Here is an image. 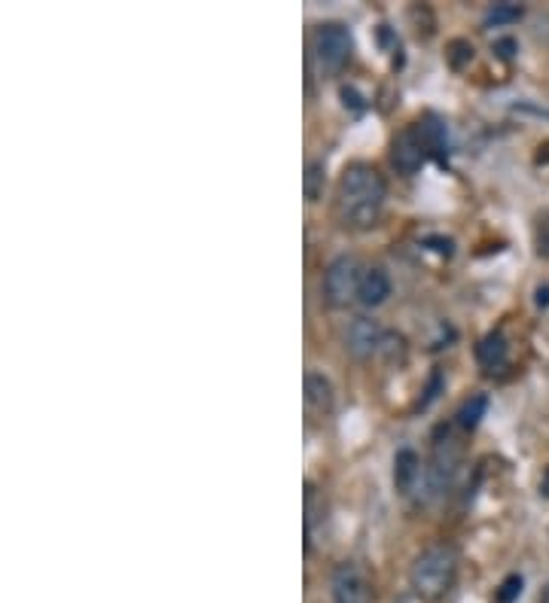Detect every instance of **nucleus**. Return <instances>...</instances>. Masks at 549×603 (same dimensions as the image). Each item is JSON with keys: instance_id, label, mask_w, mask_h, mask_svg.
I'll return each instance as SVG.
<instances>
[{"instance_id": "obj_1", "label": "nucleus", "mask_w": 549, "mask_h": 603, "mask_svg": "<svg viewBox=\"0 0 549 603\" xmlns=\"http://www.w3.org/2000/svg\"><path fill=\"white\" fill-rule=\"evenodd\" d=\"M385 205V180L372 165H348L336 187V214L348 229H370Z\"/></svg>"}, {"instance_id": "obj_2", "label": "nucleus", "mask_w": 549, "mask_h": 603, "mask_svg": "<svg viewBox=\"0 0 549 603\" xmlns=\"http://www.w3.org/2000/svg\"><path fill=\"white\" fill-rule=\"evenodd\" d=\"M458 576V555L452 546L439 542V546L424 549L412 564L409 582L412 591L419 594L421 600H443L448 589L455 585Z\"/></svg>"}, {"instance_id": "obj_3", "label": "nucleus", "mask_w": 549, "mask_h": 603, "mask_svg": "<svg viewBox=\"0 0 549 603\" xmlns=\"http://www.w3.org/2000/svg\"><path fill=\"white\" fill-rule=\"evenodd\" d=\"M352 31L339 22H327L314 31L312 40V53H314V64L321 67L323 73H339L345 71V64L352 62Z\"/></svg>"}, {"instance_id": "obj_4", "label": "nucleus", "mask_w": 549, "mask_h": 603, "mask_svg": "<svg viewBox=\"0 0 549 603\" xmlns=\"http://www.w3.org/2000/svg\"><path fill=\"white\" fill-rule=\"evenodd\" d=\"M363 268L357 263V256H336L323 272V296L332 308H345L357 299L361 290Z\"/></svg>"}, {"instance_id": "obj_5", "label": "nucleus", "mask_w": 549, "mask_h": 603, "mask_svg": "<svg viewBox=\"0 0 549 603\" xmlns=\"http://www.w3.org/2000/svg\"><path fill=\"white\" fill-rule=\"evenodd\" d=\"M428 156H430V147H428V140H424L419 122L397 134L394 144H390V165H394L400 174H406V177L419 174L424 162H428Z\"/></svg>"}, {"instance_id": "obj_6", "label": "nucleus", "mask_w": 549, "mask_h": 603, "mask_svg": "<svg viewBox=\"0 0 549 603\" xmlns=\"http://www.w3.org/2000/svg\"><path fill=\"white\" fill-rule=\"evenodd\" d=\"M332 600L336 603H372L370 576L354 560H345L332 570Z\"/></svg>"}, {"instance_id": "obj_7", "label": "nucleus", "mask_w": 549, "mask_h": 603, "mask_svg": "<svg viewBox=\"0 0 549 603\" xmlns=\"http://www.w3.org/2000/svg\"><path fill=\"white\" fill-rule=\"evenodd\" d=\"M388 332L381 330L379 321L372 317H354L345 330V350L357 359H370L372 354H379L385 348Z\"/></svg>"}, {"instance_id": "obj_8", "label": "nucleus", "mask_w": 549, "mask_h": 603, "mask_svg": "<svg viewBox=\"0 0 549 603\" xmlns=\"http://www.w3.org/2000/svg\"><path fill=\"white\" fill-rule=\"evenodd\" d=\"M461 464V445H458L455 436H446L434 445V460L428 466V484L430 491L448 488V482L455 479V469Z\"/></svg>"}, {"instance_id": "obj_9", "label": "nucleus", "mask_w": 549, "mask_h": 603, "mask_svg": "<svg viewBox=\"0 0 549 603\" xmlns=\"http://www.w3.org/2000/svg\"><path fill=\"white\" fill-rule=\"evenodd\" d=\"M388 296H390V278H388L385 268H379V265L363 268L361 290H357V302H361L363 308H379Z\"/></svg>"}, {"instance_id": "obj_10", "label": "nucleus", "mask_w": 549, "mask_h": 603, "mask_svg": "<svg viewBox=\"0 0 549 603\" xmlns=\"http://www.w3.org/2000/svg\"><path fill=\"white\" fill-rule=\"evenodd\" d=\"M419 479H421V460H419V455H415L412 448L397 451V457H394V484H397V491L412 493L415 484H419Z\"/></svg>"}, {"instance_id": "obj_11", "label": "nucleus", "mask_w": 549, "mask_h": 603, "mask_svg": "<svg viewBox=\"0 0 549 603\" xmlns=\"http://www.w3.org/2000/svg\"><path fill=\"white\" fill-rule=\"evenodd\" d=\"M332 399L336 397H332V384L327 375H321V372L305 375V402H309L312 412L327 415L332 408Z\"/></svg>"}, {"instance_id": "obj_12", "label": "nucleus", "mask_w": 549, "mask_h": 603, "mask_svg": "<svg viewBox=\"0 0 549 603\" xmlns=\"http://www.w3.org/2000/svg\"><path fill=\"white\" fill-rule=\"evenodd\" d=\"M477 359L486 372H495L506 363V339L501 332H488L486 339L477 345Z\"/></svg>"}, {"instance_id": "obj_13", "label": "nucleus", "mask_w": 549, "mask_h": 603, "mask_svg": "<svg viewBox=\"0 0 549 603\" xmlns=\"http://www.w3.org/2000/svg\"><path fill=\"white\" fill-rule=\"evenodd\" d=\"M486 412H488V397L486 393H477V397H470L461 408H458V415H455L458 426H461V430H477V424L486 417Z\"/></svg>"}, {"instance_id": "obj_14", "label": "nucleus", "mask_w": 549, "mask_h": 603, "mask_svg": "<svg viewBox=\"0 0 549 603\" xmlns=\"http://www.w3.org/2000/svg\"><path fill=\"white\" fill-rule=\"evenodd\" d=\"M323 192V162H312L305 168V196L309 201H318Z\"/></svg>"}, {"instance_id": "obj_15", "label": "nucleus", "mask_w": 549, "mask_h": 603, "mask_svg": "<svg viewBox=\"0 0 549 603\" xmlns=\"http://www.w3.org/2000/svg\"><path fill=\"white\" fill-rule=\"evenodd\" d=\"M519 19H522V6H515V4H497L495 10H488V15H486L488 24H510Z\"/></svg>"}, {"instance_id": "obj_16", "label": "nucleus", "mask_w": 549, "mask_h": 603, "mask_svg": "<svg viewBox=\"0 0 549 603\" xmlns=\"http://www.w3.org/2000/svg\"><path fill=\"white\" fill-rule=\"evenodd\" d=\"M522 594V576H506L501 591H497V603H513Z\"/></svg>"}, {"instance_id": "obj_17", "label": "nucleus", "mask_w": 549, "mask_h": 603, "mask_svg": "<svg viewBox=\"0 0 549 603\" xmlns=\"http://www.w3.org/2000/svg\"><path fill=\"white\" fill-rule=\"evenodd\" d=\"M495 49H497V53H501V58H513V49H515V43H513V40H497Z\"/></svg>"}, {"instance_id": "obj_18", "label": "nucleus", "mask_w": 549, "mask_h": 603, "mask_svg": "<svg viewBox=\"0 0 549 603\" xmlns=\"http://www.w3.org/2000/svg\"><path fill=\"white\" fill-rule=\"evenodd\" d=\"M537 305H540V308L549 305V287H540V290H537Z\"/></svg>"}, {"instance_id": "obj_19", "label": "nucleus", "mask_w": 549, "mask_h": 603, "mask_svg": "<svg viewBox=\"0 0 549 603\" xmlns=\"http://www.w3.org/2000/svg\"><path fill=\"white\" fill-rule=\"evenodd\" d=\"M540 603H549V585L544 589V594H540Z\"/></svg>"}]
</instances>
